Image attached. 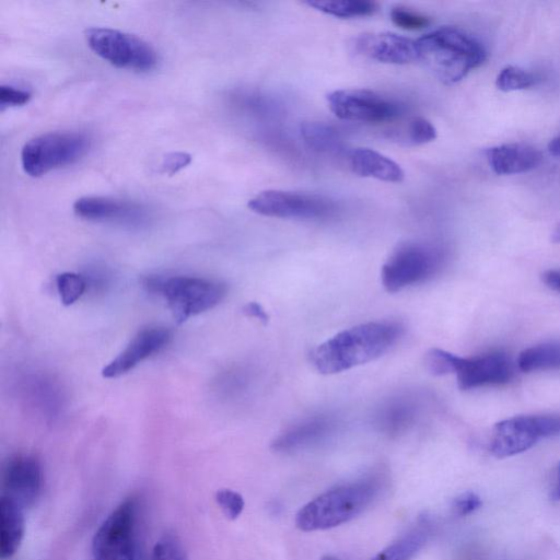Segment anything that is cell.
<instances>
[{
    "mask_svg": "<svg viewBox=\"0 0 560 560\" xmlns=\"http://www.w3.org/2000/svg\"><path fill=\"white\" fill-rule=\"evenodd\" d=\"M393 322H368L339 331L311 352L314 368L322 374H336L385 354L401 336Z\"/></svg>",
    "mask_w": 560,
    "mask_h": 560,
    "instance_id": "obj_1",
    "label": "cell"
},
{
    "mask_svg": "<svg viewBox=\"0 0 560 560\" xmlns=\"http://www.w3.org/2000/svg\"><path fill=\"white\" fill-rule=\"evenodd\" d=\"M415 42L417 60L447 85L459 82L486 60L480 40L457 27L443 26Z\"/></svg>",
    "mask_w": 560,
    "mask_h": 560,
    "instance_id": "obj_2",
    "label": "cell"
},
{
    "mask_svg": "<svg viewBox=\"0 0 560 560\" xmlns=\"http://www.w3.org/2000/svg\"><path fill=\"white\" fill-rule=\"evenodd\" d=\"M377 492L378 483L372 478L340 485L304 504L295 515V526L302 532L339 526L361 514Z\"/></svg>",
    "mask_w": 560,
    "mask_h": 560,
    "instance_id": "obj_3",
    "label": "cell"
},
{
    "mask_svg": "<svg viewBox=\"0 0 560 560\" xmlns=\"http://www.w3.org/2000/svg\"><path fill=\"white\" fill-rule=\"evenodd\" d=\"M144 284L165 299L177 324L215 307L228 292L219 280L194 276L152 277Z\"/></svg>",
    "mask_w": 560,
    "mask_h": 560,
    "instance_id": "obj_4",
    "label": "cell"
},
{
    "mask_svg": "<svg viewBox=\"0 0 560 560\" xmlns=\"http://www.w3.org/2000/svg\"><path fill=\"white\" fill-rule=\"evenodd\" d=\"M90 137L80 131H51L28 140L21 150L25 174L39 177L50 171L72 165L86 155Z\"/></svg>",
    "mask_w": 560,
    "mask_h": 560,
    "instance_id": "obj_5",
    "label": "cell"
},
{
    "mask_svg": "<svg viewBox=\"0 0 560 560\" xmlns=\"http://www.w3.org/2000/svg\"><path fill=\"white\" fill-rule=\"evenodd\" d=\"M443 260V252L431 244L402 243L383 265L382 284L387 292L394 293L422 283L439 272Z\"/></svg>",
    "mask_w": 560,
    "mask_h": 560,
    "instance_id": "obj_6",
    "label": "cell"
},
{
    "mask_svg": "<svg viewBox=\"0 0 560 560\" xmlns=\"http://www.w3.org/2000/svg\"><path fill=\"white\" fill-rule=\"evenodd\" d=\"M84 36L90 49L116 68L148 72L159 62L156 50L137 35L108 27H91Z\"/></svg>",
    "mask_w": 560,
    "mask_h": 560,
    "instance_id": "obj_7",
    "label": "cell"
},
{
    "mask_svg": "<svg viewBox=\"0 0 560 560\" xmlns=\"http://www.w3.org/2000/svg\"><path fill=\"white\" fill-rule=\"evenodd\" d=\"M560 435V415L515 416L493 427L490 452L498 458L521 454L541 439Z\"/></svg>",
    "mask_w": 560,
    "mask_h": 560,
    "instance_id": "obj_8",
    "label": "cell"
},
{
    "mask_svg": "<svg viewBox=\"0 0 560 560\" xmlns=\"http://www.w3.org/2000/svg\"><path fill=\"white\" fill-rule=\"evenodd\" d=\"M326 98L331 113L348 121L389 122L405 112L399 101L369 89L336 90L327 94Z\"/></svg>",
    "mask_w": 560,
    "mask_h": 560,
    "instance_id": "obj_9",
    "label": "cell"
},
{
    "mask_svg": "<svg viewBox=\"0 0 560 560\" xmlns=\"http://www.w3.org/2000/svg\"><path fill=\"white\" fill-rule=\"evenodd\" d=\"M253 212L271 218L315 220L335 214L336 202L323 195L267 189L248 200Z\"/></svg>",
    "mask_w": 560,
    "mask_h": 560,
    "instance_id": "obj_10",
    "label": "cell"
},
{
    "mask_svg": "<svg viewBox=\"0 0 560 560\" xmlns=\"http://www.w3.org/2000/svg\"><path fill=\"white\" fill-rule=\"evenodd\" d=\"M136 504L121 502L100 525L92 540L93 560H135Z\"/></svg>",
    "mask_w": 560,
    "mask_h": 560,
    "instance_id": "obj_11",
    "label": "cell"
},
{
    "mask_svg": "<svg viewBox=\"0 0 560 560\" xmlns=\"http://www.w3.org/2000/svg\"><path fill=\"white\" fill-rule=\"evenodd\" d=\"M458 387L469 390L487 385L508 383L513 376L510 359L502 352H490L472 358L458 357L455 373Z\"/></svg>",
    "mask_w": 560,
    "mask_h": 560,
    "instance_id": "obj_12",
    "label": "cell"
},
{
    "mask_svg": "<svg viewBox=\"0 0 560 560\" xmlns=\"http://www.w3.org/2000/svg\"><path fill=\"white\" fill-rule=\"evenodd\" d=\"M4 493L23 509L32 506L43 488V470L39 460L33 455H15L3 467Z\"/></svg>",
    "mask_w": 560,
    "mask_h": 560,
    "instance_id": "obj_13",
    "label": "cell"
},
{
    "mask_svg": "<svg viewBox=\"0 0 560 560\" xmlns=\"http://www.w3.org/2000/svg\"><path fill=\"white\" fill-rule=\"evenodd\" d=\"M171 331L162 327H148L139 330L127 346L102 370L105 378L119 377L153 353L164 348L171 340Z\"/></svg>",
    "mask_w": 560,
    "mask_h": 560,
    "instance_id": "obj_14",
    "label": "cell"
},
{
    "mask_svg": "<svg viewBox=\"0 0 560 560\" xmlns=\"http://www.w3.org/2000/svg\"><path fill=\"white\" fill-rule=\"evenodd\" d=\"M352 45L358 55L382 63L406 65L417 60L416 42L395 33H363Z\"/></svg>",
    "mask_w": 560,
    "mask_h": 560,
    "instance_id": "obj_15",
    "label": "cell"
},
{
    "mask_svg": "<svg viewBox=\"0 0 560 560\" xmlns=\"http://www.w3.org/2000/svg\"><path fill=\"white\" fill-rule=\"evenodd\" d=\"M74 213L84 220L141 224L147 209L138 202L104 196H84L73 203Z\"/></svg>",
    "mask_w": 560,
    "mask_h": 560,
    "instance_id": "obj_16",
    "label": "cell"
},
{
    "mask_svg": "<svg viewBox=\"0 0 560 560\" xmlns=\"http://www.w3.org/2000/svg\"><path fill=\"white\" fill-rule=\"evenodd\" d=\"M335 419L327 415H315L301 419L284 429L271 443L277 453H294L326 440L335 430Z\"/></svg>",
    "mask_w": 560,
    "mask_h": 560,
    "instance_id": "obj_17",
    "label": "cell"
},
{
    "mask_svg": "<svg viewBox=\"0 0 560 560\" xmlns=\"http://www.w3.org/2000/svg\"><path fill=\"white\" fill-rule=\"evenodd\" d=\"M492 171L499 175L521 174L536 168L541 153L525 143H505L487 150Z\"/></svg>",
    "mask_w": 560,
    "mask_h": 560,
    "instance_id": "obj_18",
    "label": "cell"
},
{
    "mask_svg": "<svg viewBox=\"0 0 560 560\" xmlns=\"http://www.w3.org/2000/svg\"><path fill=\"white\" fill-rule=\"evenodd\" d=\"M350 170L361 176L387 183H400L405 173L399 164L388 156L369 148H355L347 154Z\"/></svg>",
    "mask_w": 560,
    "mask_h": 560,
    "instance_id": "obj_19",
    "label": "cell"
},
{
    "mask_svg": "<svg viewBox=\"0 0 560 560\" xmlns=\"http://www.w3.org/2000/svg\"><path fill=\"white\" fill-rule=\"evenodd\" d=\"M23 508L5 494L0 498V556L11 558L20 548L24 537Z\"/></svg>",
    "mask_w": 560,
    "mask_h": 560,
    "instance_id": "obj_20",
    "label": "cell"
},
{
    "mask_svg": "<svg viewBox=\"0 0 560 560\" xmlns=\"http://www.w3.org/2000/svg\"><path fill=\"white\" fill-rule=\"evenodd\" d=\"M417 404L409 397H396L386 401L377 411V428L387 435L405 432L416 420Z\"/></svg>",
    "mask_w": 560,
    "mask_h": 560,
    "instance_id": "obj_21",
    "label": "cell"
},
{
    "mask_svg": "<svg viewBox=\"0 0 560 560\" xmlns=\"http://www.w3.org/2000/svg\"><path fill=\"white\" fill-rule=\"evenodd\" d=\"M300 133L306 145L318 153L340 154L343 151V139L338 130L323 121H304Z\"/></svg>",
    "mask_w": 560,
    "mask_h": 560,
    "instance_id": "obj_22",
    "label": "cell"
},
{
    "mask_svg": "<svg viewBox=\"0 0 560 560\" xmlns=\"http://www.w3.org/2000/svg\"><path fill=\"white\" fill-rule=\"evenodd\" d=\"M517 366L523 372L559 370L560 342L540 343L524 349L517 358Z\"/></svg>",
    "mask_w": 560,
    "mask_h": 560,
    "instance_id": "obj_23",
    "label": "cell"
},
{
    "mask_svg": "<svg viewBox=\"0 0 560 560\" xmlns=\"http://www.w3.org/2000/svg\"><path fill=\"white\" fill-rule=\"evenodd\" d=\"M429 536L427 524L392 542L371 560H411L423 547Z\"/></svg>",
    "mask_w": 560,
    "mask_h": 560,
    "instance_id": "obj_24",
    "label": "cell"
},
{
    "mask_svg": "<svg viewBox=\"0 0 560 560\" xmlns=\"http://www.w3.org/2000/svg\"><path fill=\"white\" fill-rule=\"evenodd\" d=\"M306 4L317 11L340 19L369 16L377 10V3L368 0L307 1Z\"/></svg>",
    "mask_w": 560,
    "mask_h": 560,
    "instance_id": "obj_25",
    "label": "cell"
},
{
    "mask_svg": "<svg viewBox=\"0 0 560 560\" xmlns=\"http://www.w3.org/2000/svg\"><path fill=\"white\" fill-rule=\"evenodd\" d=\"M390 138L405 145H421L436 138V129L430 120L415 117L405 126L394 130Z\"/></svg>",
    "mask_w": 560,
    "mask_h": 560,
    "instance_id": "obj_26",
    "label": "cell"
},
{
    "mask_svg": "<svg viewBox=\"0 0 560 560\" xmlns=\"http://www.w3.org/2000/svg\"><path fill=\"white\" fill-rule=\"evenodd\" d=\"M537 78L534 73L515 66H508L498 74L495 84L503 92L520 91L535 85Z\"/></svg>",
    "mask_w": 560,
    "mask_h": 560,
    "instance_id": "obj_27",
    "label": "cell"
},
{
    "mask_svg": "<svg viewBox=\"0 0 560 560\" xmlns=\"http://www.w3.org/2000/svg\"><path fill=\"white\" fill-rule=\"evenodd\" d=\"M86 285V279L75 272H62L56 277L57 292L66 306L75 303L85 292Z\"/></svg>",
    "mask_w": 560,
    "mask_h": 560,
    "instance_id": "obj_28",
    "label": "cell"
},
{
    "mask_svg": "<svg viewBox=\"0 0 560 560\" xmlns=\"http://www.w3.org/2000/svg\"><path fill=\"white\" fill-rule=\"evenodd\" d=\"M458 357L448 351L433 348L425 354V365L434 375L454 374Z\"/></svg>",
    "mask_w": 560,
    "mask_h": 560,
    "instance_id": "obj_29",
    "label": "cell"
},
{
    "mask_svg": "<svg viewBox=\"0 0 560 560\" xmlns=\"http://www.w3.org/2000/svg\"><path fill=\"white\" fill-rule=\"evenodd\" d=\"M153 560H188L185 549L176 535L165 534L154 545Z\"/></svg>",
    "mask_w": 560,
    "mask_h": 560,
    "instance_id": "obj_30",
    "label": "cell"
},
{
    "mask_svg": "<svg viewBox=\"0 0 560 560\" xmlns=\"http://www.w3.org/2000/svg\"><path fill=\"white\" fill-rule=\"evenodd\" d=\"M390 20L396 26L408 31L422 30L431 22L429 16L404 7L393 8Z\"/></svg>",
    "mask_w": 560,
    "mask_h": 560,
    "instance_id": "obj_31",
    "label": "cell"
},
{
    "mask_svg": "<svg viewBox=\"0 0 560 560\" xmlns=\"http://www.w3.org/2000/svg\"><path fill=\"white\" fill-rule=\"evenodd\" d=\"M215 502L229 520H236L244 510L243 497L228 488L219 489L214 495Z\"/></svg>",
    "mask_w": 560,
    "mask_h": 560,
    "instance_id": "obj_32",
    "label": "cell"
},
{
    "mask_svg": "<svg viewBox=\"0 0 560 560\" xmlns=\"http://www.w3.org/2000/svg\"><path fill=\"white\" fill-rule=\"evenodd\" d=\"M32 93L28 90L16 88L10 84L0 86L1 109L10 106H22L30 102Z\"/></svg>",
    "mask_w": 560,
    "mask_h": 560,
    "instance_id": "obj_33",
    "label": "cell"
},
{
    "mask_svg": "<svg viewBox=\"0 0 560 560\" xmlns=\"http://www.w3.org/2000/svg\"><path fill=\"white\" fill-rule=\"evenodd\" d=\"M481 505L482 501L477 493L466 491L454 498L452 502V511L457 516H466L474 513Z\"/></svg>",
    "mask_w": 560,
    "mask_h": 560,
    "instance_id": "obj_34",
    "label": "cell"
},
{
    "mask_svg": "<svg viewBox=\"0 0 560 560\" xmlns=\"http://www.w3.org/2000/svg\"><path fill=\"white\" fill-rule=\"evenodd\" d=\"M191 161L189 154L184 152H173L168 153L163 158L161 163V172L165 174L173 175L179 170L187 166Z\"/></svg>",
    "mask_w": 560,
    "mask_h": 560,
    "instance_id": "obj_35",
    "label": "cell"
},
{
    "mask_svg": "<svg viewBox=\"0 0 560 560\" xmlns=\"http://www.w3.org/2000/svg\"><path fill=\"white\" fill-rule=\"evenodd\" d=\"M243 312L247 315V316H250V317H254V318H257L258 320L262 322V323H267L268 322V314L266 313V311L264 310V307L256 303V302H250V303H247L244 307H243Z\"/></svg>",
    "mask_w": 560,
    "mask_h": 560,
    "instance_id": "obj_36",
    "label": "cell"
},
{
    "mask_svg": "<svg viewBox=\"0 0 560 560\" xmlns=\"http://www.w3.org/2000/svg\"><path fill=\"white\" fill-rule=\"evenodd\" d=\"M542 282L557 292H560V270L549 269L541 275Z\"/></svg>",
    "mask_w": 560,
    "mask_h": 560,
    "instance_id": "obj_37",
    "label": "cell"
},
{
    "mask_svg": "<svg viewBox=\"0 0 560 560\" xmlns=\"http://www.w3.org/2000/svg\"><path fill=\"white\" fill-rule=\"evenodd\" d=\"M548 151L555 156H560V135L550 140Z\"/></svg>",
    "mask_w": 560,
    "mask_h": 560,
    "instance_id": "obj_38",
    "label": "cell"
},
{
    "mask_svg": "<svg viewBox=\"0 0 560 560\" xmlns=\"http://www.w3.org/2000/svg\"><path fill=\"white\" fill-rule=\"evenodd\" d=\"M551 499L553 501H560V463H559L558 469H557V478H556V483H555L552 492H551Z\"/></svg>",
    "mask_w": 560,
    "mask_h": 560,
    "instance_id": "obj_39",
    "label": "cell"
},
{
    "mask_svg": "<svg viewBox=\"0 0 560 560\" xmlns=\"http://www.w3.org/2000/svg\"><path fill=\"white\" fill-rule=\"evenodd\" d=\"M551 241L553 243H560V224L555 229L551 235Z\"/></svg>",
    "mask_w": 560,
    "mask_h": 560,
    "instance_id": "obj_40",
    "label": "cell"
},
{
    "mask_svg": "<svg viewBox=\"0 0 560 560\" xmlns=\"http://www.w3.org/2000/svg\"><path fill=\"white\" fill-rule=\"evenodd\" d=\"M320 560H340V559L332 557V556H326V557L322 558Z\"/></svg>",
    "mask_w": 560,
    "mask_h": 560,
    "instance_id": "obj_41",
    "label": "cell"
}]
</instances>
